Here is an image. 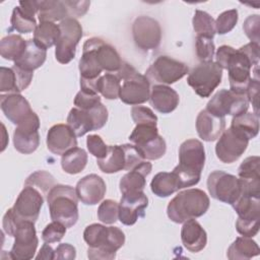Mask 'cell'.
<instances>
[{"mask_svg": "<svg viewBox=\"0 0 260 260\" xmlns=\"http://www.w3.org/2000/svg\"><path fill=\"white\" fill-rule=\"evenodd\" d=\"M87 164V153L83 148L73 147L62 154L61 167L63 171L70 175L82 172Z\"/></svg>", "mask_w": 260, "mask_h": 260, "instance_id": "obj_34", "label": "cell"}, {"mask_svg": "<svg viewBox=\"0 0 260 260\" xmlns=\"http://www.w3.org/2000/svg\"><path fill=\"white\" fill-rule=\"evenodd\" d=\"M260 219L259 220H245L238 218L236 221V230L239 234L244 237L253 238L259 232Z\"/></svg>", "mask_w": 260, "mask_h": 260, "instance_id": "obj_54", "label": "cell"}, {"mask_svg": "<svg viewBox=\"0 0 260 260\" xmlns=\"http://www.w3.org/2000/svg\"><path fill=\"white\" fill-rule=\"evenodd\" d=\"M159 136L156 125L153 124H138L133 129L132 133L129 136V140L140 147Z\"/></svg>", "mask_w": 260, "mask_h": 260, "instance_id": "obj_40", "label": "cell"}, {"mask_svg": "<svg viewBox=\"0 0 260 260\" xmlns=\"http://www.w3.org/2000/svg\"><path fill=\"white\" fill-rule=\"evenodd\" d=\"M205 162V150L201 141L187 139L179 148L178 167L196 174H200Z\"/></svg>", "mask_w": 260, "mask_h": 260, "instance_id": "obj_17", "label": "cell"}, {"mask_svg": "<svg viewBox=\"0 0 260 260\" xmlns=\"http://www.w3.org/2000/svg\"><path fill=\"white\" fill-rule=\"evenodd\" d=\"M181 240L188 251L198 253L203 250L207 244V234L195 218H191L183 222Z\"/></svg>", "mask_w": 260, "mask_h": 260, "instance_id": "obj_22", "label": "cell"}, {"mask_svg": "<svg viewBox=\"0 0 260 260\" xmlns=\"http://www.w3.org/2000/svg\"><path fill=\"white\" fill-rule=\"evenodd\" d=\"M259 88H260L259 78L252 77L247 86L246 95L249 104H252L253 106L254 113L258 116H259Z\"/></svg>", "mask_w": 260, "mask_h": 260, "instance_id": "obj_56", "label": "cell"}, {"mask_svg": "<svg viewBox=\"0 0 260 260\" xmlns=\"http://www.w3.org/2000/svg\"><path fill=\"white\" fill-rule=\"evenodd\" d=\"M259 28H260V16L258 14L250 15L244 21V24H243L244 32L246 34L248 39L251 40L252 43L259 44V41H260Z\"/></svg>", "mask_w": 260, "mask_h": 260, "instance_id": "obj_53", "label": "cell"}, {"mask_svg": "<svg viewBox=\"0 0 260 260\" xmlns=\"http://www.w3.org/2000/svg\"><path fill=\"white\" fill-rule=\"evenodd\" d=\"M132 34L135 45L143 51L156 49L161 41V27L158 21L145 15L134 20Z\"/></svg>", "mask_w": 260, "mask_h": 260, "instance_id": "obj_13", "label": "cell"}, {"mask_svg": "<svg viewBox=\"0 0 260 260\" xmlns=\"http://www.w3.org/2000/svg\"><path fill=\"white\" fill-rule=\"evenodd\" d=\"M99 103H101V96L99 95V93L86 92L81 89L76 93L74 98V106L84 111L91 109Z\"/></svg>", "mask_w": 260, "mask_h": 260, "instance_id": "obj_52", "label": "cell"}, {"mask_svg": "<svg viewBox=\"0 0 260 260\" xmlns=\"http://www.w3.org/2000/svg\"><path fill=\"white\" fill-rule=\"evenodd\" d=\"M192 24L196 32V37H206L213 39L214 35L216 34L215 20L205 11L196 10L192 19Z\"/></svg>", "mask_w": 260, "mask_h": 260, "instance_id": "obj_39", "label": "cell"}, {"mask_svg": "<svg viewBox=\"0 0 260 260\" xmlns=\"http://www.w3.org/2000/svg\"><path fill=\"white\" fill-rule=\"evenodd\" d=\"M117 76L122 81L119 99L124 104L137 106L149 100L150 83L148 78L139 73L131 64L123 62Z\"/></svg>", "mask_w": 260, "mask_h": 260, "instance_id": "obj_5", "label": "cell"}, {"mask_svg": "<svg viewBox=\"0 0 260 260\" xmlns=\"http://www.w3.org/2000/svg\"><path fill=\"white\" fill-rule=\"evenodd\" d=\"M26 41L18 35H8L0 42V54L9 61H16L24 52Z\"/></svg>", "mask_w": 260, "mask_h": 260, "instance_id": "obj_37", "label": "cell"}, {"mask_svg": "<svg viewBox=\"0 0 260 260\" xmlns=\"http://www.w3.org/2000/svg\"><path fill=\"white\" fill-rule=\"evenodd\" d=\"M207 189L212 198L231 205L242 192L240 179L223 171H214L209 174Z\"/></svg>", "mask_w": 260, "mask_h": 260, "instance_id": "obj_10", "label": "cell"}, {"mask_svg": "<svg viewBox=\"0 0 260 260\" xmlns=\"http://www.w3.org/2000/svg\"><path fill=\"white\" fill-rule=\"evenodd\" d=\"M150 189L151 192L158 197H169L180 190L177 178L173 172L157 173L150 182Z\"/></svg>", "mask_w": 260, "mask_h": 260, "instance_id": "obj_33", "label": "cell"}, {"mask_svg": "<svg viewBox=\"0 0 260 260\" xmlns=\"http://www.w3.org/2000/svg\"><path fill=\"white\" fill-rule=\"evenodd\" d=\"M238 214V218L245 220L260 219V197L241 193L239 198L232 204Z\"/></svg>", "mask_w": 260, "mask_h": 260, "instance_id": "obj_29", "label": "cell"}, {"mask_svg": "<svg viewBox=\"0 0 260 260\" xmlns=\"http://www.w3.org/2000/svg\"><path fill=\"white\" fill-rule=\"evenodd\" d=\"M11 26L14 30L20 34H29L35 31L38 24L35 17H31L25 14L19 6L14 7L12 14H11Z\"/></svg>", "mask_w": 260, "mask_h": 260, "instance_id": "obj_41", "label": "cell"}, {"mask_svg": "<svg viewBox=\"0 0 260 260\" xmlns=\"http://www.w3.org/2000/svg\"><path fill=\"white\" fill-rule=\"evenodd\" d=\"M189 72V67L169 56L157 57L146 70L145 76L159 84H173Z\"/></svg>", "mask_w": 260, "mask_h": 260, "instance_id": "obj_9", "label": "cell"}, {"mask_svg": "<svg viewBox=\"0 0 260 260\" xmlns=\"http://www.w3.org/2000/svg\"><path fill=\"white\" fill-rule=\"evenodd\" d=\"M83 239L88 245L87 257L95 259H114L116 252L124 245L125 235L117 226H106L100 223L87 225Z\"/></svg>", "mask_w": 260, "mask_h": 260, "instance_id": "obj_1", "label": "cell"}, {"mask_svg": "<svg viewBox=\"0 0 260 260\" xmlns=\"http://www.w3.org/2000/svg\"><path fill=\"white\" fill-rule=\"evenodd\" d=\"M67 125L74 132L76 137L85 135L87 132L94 130L93 121L87 111L78 108H72L67 117Z\"/></svg>", "mask_w": 260, "mask_h": 260, "instance_id": "obj_35", "label": "cell"}, {"mask_svg": "<svg viewBox=\"0 0 260 260\" xmlns=\"http://www.w3.org/2000/svg\"><path fill=\"white\" fill-rule=\"evenodd\" d=\"M225 128L224 117H218L206 109L200 111L196 118V130L201 139L204 141L216 140Z\"/></svg>", "mask_w": 260, "mask_h": 260, "instance_id": "obj_21", "label": "cell"}, {"mask_svg": "<svg viewBox=\"0 0 260 260\" xmlns=\"http://www.w3.org/2000/svg\"><path fill=\"white\" fill-rule=\"evenodd\" d=\"M150 105L161 114H170L176 110L180 98L178 92L165 84H154L150 88Z\"/></svg>", "mask_w": 260, "mask_h": 260, "instance_id": "obj_23", "label": "cell"}, {"mask_svg": "<svg viewBox=\"0 0 260 260\" xmlns=\"http://www.w3.org/2000/svg\"><path fill=\"white\" fill-rule=\"evenodd\" d=\"M221 77L222 68L216 62H202L191 70L187 82L196 94L208 98L221 82Z\"/></svg>", "mask_w": 260, "mask_h": 260, "instance_id": "obj_6", "label": "cell"}, {"mask_svg": "<svg viewBox=\"0 0 260 260\" xmlns=\"http://www.w3.org/2000/svg\"><path fill=\"white\" fill-rule=\"evenodd\" d=\"M236 49H234L233 47L231 46H228V45H222L220 46L216 53H215V62L222 68V69H226V65H228V62L231 58V56L233 55V53L235 52Z\"/></svg>", "mask_w": 260, "mask_h": 260, "instance_id": "obj_61", "label": "cell"}, {"mask_svg": "<svg viewBox=\"0 0 260 260\" xmlns=\"http://www.w3.org/2000/svg\"><path fill=\"white\" fill-rule=\"evenodd\" d=\"M95 40L96 38H90L83 44L82 55L78 64L80 78L96 79L103 71L95 55Z\"/></svg>", "mask_w": 260, "mask_h": 260, "instance_id": "obj_24", "label": "cell"}, {"mask_svg": "<svg viewBox=\"0 0 260 260\" xmlns=\"http://www.w3.org/2000/svg\"><path fill=\"white\" fill-rule=\"evenodd\" d=\"M96 90L107 100H116L119 98L121 81L117 74L106 73L96 79Z\"/></svg>", "mask_w": 260, "mask_h": 260, "instance_id": "obj_38", "label": "cell"}, {"mask_svg": "<svg viewBox=\"0 0 260 260\" xmlns=\"http://www.w3.org/2000/svg\"><path fill=\"white\" fill-rule=\"evenodd\" d=\"M260 254L258 244L249 237H238L228 249L226 257L231 260H248Z\"/></svg>", "mask_w": 260, "mask_h": 260, "instance_id": "obj_28", "label": "cell"}, {"mask_svg": "<svg viewBox=\"0 0 260 260\" xmlns=\"http://www.w3.org/2000/svg\"><path fill=\"white\" fill-rule=\"evenodd\" d=\"M51 218L66 228L73 226L78 220V197L75 188L69 185H55L47 195Z\"/></svg>", "mask_w": 260, "mask_h": 260, "instance_id": "obj_4", "label": "cell"}, {"mask_svg": "<svg viewBox=\"0 0 260 260\" xmlns=\"http://www.w3.org/2000/svg\"><path fill=\"white\" fill-rule=\"evenodd\" d=\"M87 112L93 121L94 130H99L106 125L108 121V110L102 103L96 104L94 107L87 110Z\"/></svg>", "mask_w": 260, "mask_h": 260, "instance_id": "obj_55", "label": "cell"}, {"mask_svg": "<svg viewBox=\"0 0 260 260\" xmlns=\"http://www.w3.org/2000/svg\"><path fill=\"white\" fill-rule=\"evenodd\" d=\"M24 186H31L46 196L55 186V179L46 171H37L27 177L24 182Z\"/></svg>", "mask_w": 260, "mask_h": 260, "instance_id": "obj_42", "label": "cell"}, {"mask_svg": "<svg viewBox=\"0 0 260 260\" xmlns=\"http://www.w3.org/2000/svg\"><path fill=\"white\" fill-rule=\"evenodd\" d=\"M95 55L103 71L118 72L122 66L123 61L117 50L100 38L95 40Z\"/></svg>", "mask_w": 260, "mask_h": 260, "instance_id": "obj_27", "label": "cell"}, {"mask_svg": "<svg viewBox=\"0 0 260 260\" xmlns=\"http://www.w3.org/2000/svg\"><path fill=\"white\" fill-rule=\"evenodd\" d=\"M230 128L244 135L249 140L253 139L259 132V116L255 113L246 112L233 117Z\"/></svg>", "mask_w": 260, "mask_h": 260, "instance_id": "obj_32", "label": "cell"}, {"mask_svg": "<svg viewBox=\"0 0 260 260\" xmlns=\"http://www.w3.org/2000/svg\"><path fill=\"white\" fill-rule=\"evenodd\" d=\"M47 50L41 47L34 39L26 41V47L22 55L14 62V65L27 70L32 71L40 68L46 61Z\"/></svg>", "mask_w": 260, "mask_h": 260, "instance_id": "obj_26", "label": "cell"}, {"mask_svg": "<svg viewBox=\"0 0 260 260\" xmlns=\"http://www.w3.org/2000/svg\"><path fill=\"white\" fill-rule=\"evenodd\" d=\"M39 11L38 17L40 22L49 21L55 22L58 20H63L69 17L68 9L64 3V1H55V0H42L38 1Z\"/></svg>", "mask_w": 260, "mask_h": 260, "instance_id": "obj_30", "label": "cell"}, {"mask_svg": "<svg viewBox=\"0 0 260 260\" xmlns=\"http://www.w3.org/2000/svg\"><path fill=\"white\" fill-rule=\"evenodd\" d=\"M103 173L114 174L125 169V151L122 145H109L108 153L104 158L96 159Z\"/></svg>", "mask_w": 260, "mask_h": 260, "instance_id": "obj_31", "label": "cell"}, {"mask_svg": "<svg viewBox=\"0 0 260 260\" xmlns=\"http://www.w3.org/2000/svg\"><path fill=\"white\" fill-rule=\"evenodd\" d=\"M40 119L32 112L24 121L16 125L13 133L14 148L23 154H30L40 145Z\"/></svg>", "mask_w": 260, "mask_h": 260, "instance_id": "obj_12", "label": "cell"}, {"mask_svg": "<svg viewBox=\"0 0 260 260\" xmlns=\"http://www.w3.org/2000/svg\"><path fill=\"white\" fill-rule=\"evenodd\" d=\"M239 19L238 10L230 9L220 13L215 20V29L218 35H225L230 32L237 24Z\"/></svg>", "mask_w": 260, "mask_h": 260, "instance_id": "obj_45", "label": "cell"}, {"mask_svg": "<svg viewBox=\"0 0 260 260\" xmlns=\"http://www.w3.org/2000/svg\"><path fill=\"white\" fill-rule=\"evenodd\" d=\"M240 179L247 181H260V158L258 155L248 156L238 169Z\"/></svg>", "mask_w": 260, "mask_h": 260, "instance_id": "obj_43", "label": "cell"}, {"mask_svg": "<svg viewBox=\"0 0 260 260\" xmlns=\"http://www.w3.org/2000/svg\"><path fill=\"white\" fill-rule=\"evenodd\" d=\"M248 108L249 102L246 93H238L231 89L218 90L206 105V110L218 117L225 115L236 117L246 113Z\"/></svg>", "mask_w": 260, "mask_h": 260, "instance_id": "obj_8", "label": "cell"}, {"mask_svg": "<svg viewBox=\"0 0 260 260\" xmlns=\"http://www.w3.org/2000/svg\"><path fill=\"white\" fill-rule=\"evenodd\" d=\"M152 166L149 161L144 160L133 170L125 174L119 183L122 194L133 191H143L146 185L145 178L150 174Z\"/></svg>", "mask_w": 260, "mask_h": 260, "instance_id": "obj_25", "label": "cell"}, {"mask_svg": "<svg viewBox=\"0 0 260 260\" xmlns=\"http://www.w3.org/2000/svg\"><path fill=\"white\" fill-rule=\"evenodd\" d=\"M259 44L250 42L233 53L226 65L231 90L246 93L252 78L251 69L259 65Z\"/></svg>", "mask_w": 260, "mask_h": 260, "instance_id": "obj_2", "label": "cell"}, {"mask_svg": "<svg viewBox=\"0 0 260 260\" xmlns=\"http://www.w3.org/2000/svg\"><path fill=\"white\" fill-rule=\"evenodd\" d=\"M43 203L44 195L38 189L31 186H24L11 209L19 220L36 222Z\"/></svg>", "mask_w": 260, "mask_h": 260, "instance_id": "obj_15", "label": "cell"}, {"mask_svg": "<svg viewBox=\"0 0 260 260\" xmlns=\"http://www.w3.org/2000/svg\"><path fill=\"white\" fill-rule=\"evenodd\" d=\"M20 221H21V220H19V219L15 216V214H14L13 211H12V209L9 208V209L6 211V213L4 214V216H3V230H4V232H5L8 236L13 237V236H14V233H15V231H16V229H17V225H18V223H19Z\"/></svg>", "mask_w": 260, "mask_h": 260, "instance_id": "obj_59", "label": "cell"}, {"mask_svg": "<svg viewBox=\"0 0 260 260\" xmlns=\"http://www.w3.org/2000/svg\"><path fill=\"white\" fill-rule=\"evenodd\" d=\"M35 222L20 221L14 233V243L9 257L14 260L32 259L37 251L39 240L35 229Z\"/></svg>", "mask_w": 260, "mask_h": 260, "instance_id": "obj_11", "label": "cell"}, {"mask_svg": "<svg viewBox=\"0 0 260 260\" xmlns=\"http://www.w3.org/2000/svg\"><path fill=\"white\" fill-rule=\"evenodd\" d=\"M60 37L55 45V58L61 64H68L75 57L76 46L82 38V27L73 17H67L60 23Z\"/></svg>", "mask_w": 260, "mask_h": 260, "instance_id": "obj_7", "label": "cell"}, {"mask_svg": "<svg viewBox=\"0 0 260 260\" xmlns=\"http://www.w3.org/2000/svg\"><path fill=\"white\" fill-rule=\"evenodd\" d=\"M131 117L136 125L153 124L156 125L157 117L151 109L144 106H133L131 109Z\"/></svg>", "mask_w": 260, "mask_h": 260, "instance_id": "obj_49", "label": "cell"}, {"mask_svg": "<svg viewBox=\"0 0 260 260\" xmlns=\"http://www.w3.org/2000/svg\"><path fill=\"white\" fill-rule=\"evenodd\" d=\"M0 107L5 117L15 125L24 121L34 112L27 100L20 93L1 94Z\"/></svg>", "mask_w": 260, "mask_h": 260, "instance_id": "obj_20", "label": "cell"}, {"mask_svg": "<svg viewBox=\"0 0 260 260\" xmlns=\"http://www.w3.org/2000/svg\"><path fill=\"white\" fill-rule=\"evenodd\" d=\"M122 146L125 151V171L129 172L140 165L142 161L146 160L136 145L123 144Z\"/></svg>", "mask_w": 260, "mask_h": 260, "instance_id": "obj_50", "label": "cell"}, {"mask_svg": "<svg viewBox=\"0 0 260 260\" xmlns=\"http://www.w3.org/2000/svg\"><path fill=\"white\" fill-rule=\"evenodd\" d=\"M37 260H40V259H44V260H52V259H55V251L53 250V248L48 244V243H45L39 254L37 255L36 257Z\"/></svg>", "mask_w": 260, "mask_h": 260, "instance_id": "obj_63", "label": "cell"}, {"mask_svg": "<svg viewBox=\"0 0 260 260\" xmlns=\"http://www.w3.org/2000/svg\"><path fill=\"white\" fill-rule=\"evenodd\" d=\"M19 8L27 15L35 17V14L39 11V4L38 1H20L18 4Z\"/></svg>", "mask_w": 260, "mask_h": 260, "instance_id": "obj_62", "label": "cell"}, {"mask_svg": "<svg viewBox=\"0 0 260 260\" xmlns=\"http://www.w3.org/2000/svg\"><path fill=\"white\" fill-rule=\"evenodd\" d=\"M60 26L55 22H40L34 31V40L46 50L56 45L60 37Z\"/></svg>", "mask_w": 260, "mask_h": 260, "instance_id": "obj_36", "label": "cell"}, {"mask_svg": "<svg viewBox=\"0 0 260 260\" xmlns=\"http://www.w3.org/2000/svg\"><path fill=\"white\" fill-rule=\"evenodd\" d=\"M98 217L106 224L115 223L119 219V203L112 199L104 200L98 208Z\"/></svg>", "mask_w": 260, "mask_h": 260, "instance_id": "obj_44", "label": "cell"}, {"mask_svg": "<svg viewBox=\"0 0 260 260\" xmlns=\"http://www.w3.org/2000/svg\"><path fill=\"white\" fill-rule=\"evenodd\" d=\"M0 91L3 94L6 93H19L16 85L15 73L11 68L1 67L0 68Z\"/></svg>", "mask_w": 260, "mask_h": 260, "instance_id": "obj_48", "label": "cell"}, {"mask_svg": "<svg viewBox=\"0 0 260 260\" xmlns=\"http://www.w3.org/2000/svg\"><path fill=\"white\" fill-rule=\"evenodd\" d=\"M86 146L88 151L96 157V159L104 158L108 153L109 145H107L102 137L96 134L88 135L86 138Z\"/></svg>", "mask_w": 260, "mask_h": 260, "instance_id": "obj_51", "label": "cell"}, {"mask_svg": "<svg viewBox=\"0 0 260 260\" xmlns=\"http://www.w3.org/2000/svg\"><path fill=\"white\" fill-rule=\"evenodd\" d=\"M210 205L209 197L203 190L187 189L179 192L168 204V217L176 222L183 223L184 221L197 218L206 213Z\"/></svg>", "mask_w": 260, "mask_h": 260, "instance_id": "obj_3", "label": "cell"}, {"mask_svg": "<svg viewBox=\"0 0 260 260\" xmlns=\"http://www.w3.org/2000/svg\"><path fill=\"white\" fill-rule=\"evenodd\" d=\"M195 47L196 55L201 63L212 61L215 51V46L212 39L206 37H196Z\"/></svg>", "mask_w": 260, "mask_h": 260, "instance_id": "obj_46", "label": "cell"}, {"mask_svg": "<svg viewBox=\"0 0 260 260\" xmlns=\"http://www.w3.org/2000/svg\"><path fill=\"white\" fill-rule=\"evenodd\" d=\"M12 69L15 73V79H16V85H17V89L19 92H21L22 90H24L31 82L32 80V76H34V72L32 71H27L24 70L16 65L12 66Z\"/></svg>", "mask_w": 260, "mask_h": 260, "instance_id": "obj_57", "label": "cell"}, {"mask_svg": "<svg viewBox=\"0 0 260 260\" xmlns=\"http://www.w3.org/2000/svg\"><path fill=\"white\" fill-rule=\"evenodd\" d=\"M47 147L54 153L62 155L69 149L77 146V139L74 132L67 124H56L47 133Z\"/></svg>", "mask_w": 260, "mask_h": 260, "instance_id": "obj_19", "label": "cell"}, {"mask_svg": "<svg viewBox=\"0 0 260 260\" xmlns=\"http://www.w3.org/2000/svg\"><path fill=\"white\" fill-rule=\"evenodd\" d=\"M148 206V198L143 191H133L122 194L119 203V220L125 225H133Z\"/></svg>", "mask_w": 260, "mask_h": 260, "instance_id": "obj_16", "label": "cell"}, {"mask_svg": "<svg viewBox=\"0 0 260 260\" xmlns=\"http://www.w3.org/2000/svg\"><path fill=\"white\" fill-rule=\"evenodd\" d=\"M75 191L79 201L86 205H95L103 200L107 186L100 176L90 174L77 182Z\"/></svg>", "mask_w": 260, "mask_h": 260, "instance_id": "obj_18", "label": "cell"}, {"mask_svg": "<svg viewBox=\"0 0 260 260\" xmlns=\"http://www.w3.org/2000/svg\"><path fill=\"white\" fill-rule=\"evenodd\" d=\"M215 145L217 158L224 164L235 162L245 152L249 139L232 128L224 129Z\"/></svg>", "mask_w": 260, "mask_h": 260, "instance_id": "obj_14", "label": "cell"}, {"mask_svg": "<svg viewBox=\"0 0 260 260\" xmlns=\"http://www.w3.org/2000/svg\"><path fill=\"white\" fill-rule=\"evenodd\" d=\"M66 230L67 228L64 224H62L59 221L53 220L52 222L47 224L43 230L42 239L45 243H48V244L60 242L65 236Z\"/></svg>", "mask_w": 260, "mask_h": 260, "instance_id": "obj_47", "label": "cell"}, {"mask_svg": "<svg viewBox=\"0 0 260 260\" xmlns=\"http://www.w3.org/2000/svg\"><path fill=\"white\" fill-rule=\"evenodd\" d=\"M75 257L76 250L72 245L68 243L59 244L55 249V259L57 260H73Z\"/></svg>", "mask_w": 260, "mask_h": 260, "instance_id": "obj_60", "label": "cell"}, {"mask_svg": "<svg viewBox=\"0 0 260 260\" xmlns=\"http://www.w3.org/2000/svg\"><path fill=\"white\" fill-rule=\"evenodd\" d=\"M67 9H68V13H69V17H81L83 16L90 5L89 1H64Z\"/></svg>", "mask_w": 260, "mask_h": 260, "instance_id": "obj_58", "label": "cell"}]
</instances>
